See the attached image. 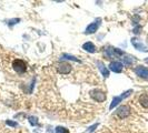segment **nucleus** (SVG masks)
<instances>
[{
	"instance_id": "f257e3e1",
	"label": "nucleus",
	"mask_w": 148,
	"mask_h": 133,
	"mask_svg": "<svg viewBox=\"0 0 148 133\" xmlns=\"http://www.w3.org/2000/svg\"><path fill=\"white\" fill-rule=\"evenodd\" d=\"M104 56L108 59H112V58H117L120 56H124V52L121 51L118 48H112V47H107L104 48Z\"/></svg>"
},
{
	"instance_id": "f03ea898",
	"label": "nucleus",
	"mask_w": 148,
	"mask_h": 133,
	"mask_svg": "<svg viewBox=\"0 0 148 133\" xmlns=\"http://www.w3.org/2000/svg\"><path fill=\"white\" fill-rule=\"evenodd\" d=\"M89 96L92 100H95L97 102H105L106 99H107V96L103 90L100 89H94L89 92Z\"/></svg>"
},
{
	"instance_id": "7ed1b4c3",
	"label": "nucleus",
	"mask_w": 148,
	"mask_h": 133,
	"mask_svg": "<svg viewBox=\"0 0 148 133\" xmlns=\"http://www.w3.org/2000/svg\"><path fill=\"white\" fill-rule=\"evenodd\" d=\"M12 68L18 74H23L27 71V63L21 59H16L12 61Z\"/></svg>"
},
{
	"instance_id": "20e7f679",
	"label": "nucleus",
	"mask_w": 148,
	"mask_h": 133,
	"mask_svg": "<svg viewBox=\"0 0 148 133\" xmlns=\"http://www.w3.org/2000/svg\"><path fill=\"white\" fill-rule=\"evenodd\" d=\"M100 23H101V19L100 18L96 19L94 22H91L90 24H88V27L86 28L85 35H92V33H95L97 30H98V28L100 27Z\"/></svg>"
},
{
	"instance_id": "39448f33",
	"label": "nucleus",
	"mask_w": 148,
	"mask_h": 133,
	"mask_svg": "<svg viewBox=\"0 0 148 133\" xmlns=\"http://www.w3.org/2000/svg\"><path fill=\"white\" fill-rule=\"evenodd\" d=\"M56 68H57V71L60 74H69L71 72V70H73L71 64H69L68 62H59L56 66Z\"/></svg>"
},
{
	"instance_id": "423d86ee",
	"label": "nucleus",
	"mask_w": 148,
	"mask_h": 133,
	"mask_svg": "<svg viewBox=\"0 0 148 133\" xmlns=\"http://www.w3.org/2000/svg\"><path fill=\"white\" fill-rule=\"evenodd\" d=\"M130 108L128 105H120L118 109L116 110V115L119 119H126L130 114Z\"/></svg>"
},
{
	"instance_id": "0eeeda50",
	"label": "nucleus",
	"mask_w": 148,
	"mask_h": 133,
	"mask_svg": "<svg viewBox=\"0 0 148 133\" xmlns=\"http://www.w3.org/2000/svg\"><path fill=\"white\" fill-rule=\"evenodd\" d=\"M135 73L137 74L138 77L140 78H144V79H148V69L146 66H137L135 69H134Z\"/></svg>"
},
{
	"instance_id": "6e6552de",
	"label": "nucleus",
	"mask_w": 148,
	"mask_h": 133,
	"mask_svg": "<svg viewBox=\"0 0 148 133\" xmlns=\"http://www.w3.org/2000/svg\"><path fill=\"white\" fill-rule=\"evenodd\" d=\"M123 68H124V64L119 61H111L109 64V70L115 73H120L123 71Z\"/></svg>"
},
{
	"instance_id": "1a4fd4ad",
	"label": "nucleus",
	"mask_w": 148,
	"mask_h": 133,
	"mask_svg": "<svg viewBox=\"0 0 148 133\" xmlns=\"http://www.w3.org/2000/svg\"><path fill=\"white\" fill-rule=\"evenodd\" d=\"M132 44H133L134 47L137 49V50H139L141 52H148V49L145 47V44L141 43L140 41L137 39V38H133L132 39Z\"/></svg>"
},
{
	"instance_id": "9d476101",
	"label": "nucleus",
	"mask_w": 148,
	"mask_h": 133,
	"mask_svg": "<svg viewBox=\"0 0 148 133\" xmlns=\"http://www.w3.org/2000/svg\"><path fill=\"white\" fill-rule=\"evenodd\" d=\"M97 66H98L99 71L101 72V74H103L104 78H108V77H109V70L106 68V66L104 64V62H101V61H97Z\"/></svg>"
},
{
	"instance_id": "9b49d317",
	"label": "nucleus",
	"mask_w": 148,
	"mask_h": 133,
	"mask_svg": "<svg viewBox=\"0 0 148 133\" xmlns=\"http://www.w3.org/2000/svg\"><path fill=\"white\" fill-rule=\"evenodd\" d=\"M82 49L85 50V51L89 52V53H95L96 52V47H95V44L92 43V42H85V43L82 44Z\"/></svg>"
},
{
	"instance_id": "f8f14e48",
	"label": "nucleus",
	"mask_w": 148,
	"mask_h": 133,
	"mask_svg": "<svg viewBox=\"0 0 148 133\" xmlns=\"http://www.w3.org/2000/svg\"><path fill=\"white\" fill-rule=\"evenodd\" d=\"M60 59H64V60H70V61H74V62H80V60L78 58H76L75 56L73 54H69V53H62L60 56Z\"/></svg>"
},
{
	"instance_id": "ddd939ff",
	"label": "nucleus",
	"mask_w": 148,
	"mask_h": 133,
	"mask_svg": "<svg viewBox=\"0 0 148 133\" xmlns=\"http://www.w3.org/2000/svg\"><path fill=\"white\" fill-rule=\"evenodd\" d=\"M139 103L143 108L148 109V94H141L139 96Z\"/></svg>"
},
{
	"instance_id": "4468645a",
	"label": "nucleus",
	"mask_w": 148,
	"mask_h": 133,
	"mask_svg": "<svg viewBox=\"0 0 148 133\" xmlns=\"http://www.w3.org/2000/svg\"><path fill=\"white\" fill-rule=\"evenodd\" d=\"M124 99L121 98V96H114V99H112V101H111V103H110V105H109V109L110 110H112L115 107H117L121 101H123Z\"/></svg>"
},
{
	"instance_id": "2eb2a0df",
	"label": "nucleus",
	"mask_w": 148,
	"mask_h": 133,
	"mask_svg": "<svg viewBox=\"0 0 148 133\" xmlns=\"http://www.w3.org/2000/svg\"><path fill=\"white\" fill-rule=\"evenodd\" d=\"M121 59H123V61H124V64H126V66H132L134 62H135V60H136L134 57H130V56L123 57Z\"/></svg>"
},
{
	"instance_id": "dca6fc26",
	"label": "nucleus",
	"mask_w": 148,
	"mask_h": 133,
	"mask_svg": "<svg viewBox=\"0 0 148 133\" xmlns=\"http://www.w3.org/2000/svg\"><path fill=\"white\" fill-rule=\"evenodd\" d=\"M28 121H29V123L31 124L32 126H37L39 124V121H38V118L37 117H34V115H30L28 117Z\"/></svg>"
},
{
	"instance_id": "f3484780",
	"label": "nucleus",
	"mask_w": 148,
	"mask_h": 133,
	"mask_svg": "<svg viewBox=\"0 0 148 133\" xmlns=\"http://www.w3.org/2000/svg\"><path fill=\"white\" fill-rule=\"evenodd\" d=\"M18 22H20V19H19V18H14V19H9L7 23H8V26H9V27H12L14 24L18 23Z\"/></svg>"
},
{
	"instance_id": "a211bd4d",
	"label": "nucleus",
	"mask_w": 148,
	"mask_h": 133,
	"mask_svg": "<svg viewBox=\"0 0 148 133\" xmlns=\"http://www.w3.org/2000/svg\"><path fill=\"white\" fill-rule=\"evenodd\" d=\"M56 133H69V130L64 128V126H57L56 128Z\"/></svg>"
},
{
	"instance_id": "6ab92c4d",
	"label": "nucleus",
	"mask_w": 148,
	"mask_h": 133,
	"mask_svg": "<svg viewBox=\"0 0 148 133\" xmlns=\"http://www.w3.org/2000/svg\"><path fill=\"white\" fill-rule=\"evenodd\" d=\"M6 124L9 126H12V128H16V126H18V123L15 122V121H11V120H7L6 121Z\"/></svg>"
},
{
	"instance_id": "aec40b11",
	"label": "nucleus",
	"mask_w": 148,
	"mask_h": 133,
	"mask_svg": "<svg viewBox=\"0 0 148 133\" xmlns=\"http://www.w3.org/2000/svg\"><path fill=\"white\" fill-rule=\"evenodd\" d=\"M98 126H99V124H98V123H95V124H94V126H89V129H88V132H89V133H92V132H94V131H95V130H96V128H98Z\"/></svg>"
},
{
	"instance_id": "412c9836",
	"label": "nucleus",
	"mask_w": 148,
	"mask_h": 133,
	"mask_svg": "<svg viewBox=\"0 0 148 133\" xmlns=\"http://www.w3.org/2000/svg\"><path fill=\"white\" fill-rule=\"evenodd\" d=\"M140 30H141V27L140 26H137L135 29L133 30L134 31V33H136V35H138V33H140Z\"/></svg>"
},
{
	"instance_id": "4be33fe9",
	"label": "nucleus",
	"mask_w": 148,
	"mask_h": 133,
	"mask_svg": "<svg viewBox=\"0 0 148 133\" xmlns=\"http://www.w3.org/2000/svg\"><path fill=\"white\" fill-rule=\"evenodd\" d=\"M145 62H146V63H148V58H146V59H145Z\"/></svg>"
},
{
	"instance_id": "5701e85b",
	"label": "nucleus",
	"mask_w": 148,
	"mask_h": 133,
	"mask_svg": "<svg viewBox=\"0 0 148 133\" xmlns=\"http://www.w3.org/2000/svg\"><path fill=\"white\" fill-rule=\"evenodd\" d=\"M147 42H148V36H147Z\"/></svg>"
}]
</instances>
